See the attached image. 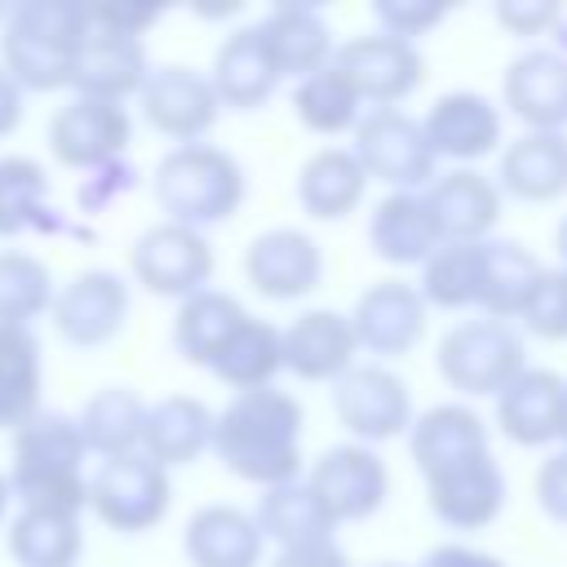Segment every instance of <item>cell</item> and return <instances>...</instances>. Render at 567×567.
<instances>
[{"label":"cell","instance_id":"cell-2","mask_svg":"<svg viewBox=\"0 0 567 567\" xmlns=\"http://www.w3.org/2000/svg\"><path fill=\"white\" fill-rule=\"evenodd\" d=\"M84 439L75 416L66 412H35L27 425L13 430L9 452V496L22 509H53L80 518L89 509V478H84Z\"/></svg>","mask_w":567,"mask_h":567},{"label":"cell","instance_id":"cell-25","mask_svg":"<svg viewBox=\"0 0 567 567\" xmlns=\"http://www.w3.org/2000/svg\"><path fill=\"white\" fill-rule=\"evenodd\" d=\"M261 545H266V536L257 532L252 514L239 505H226V501L199 505L182 532V549H186L190 567H257Z\"/></svg>","mask_w":567,"mask_h":567},{"label":"cell","instance_id":"cell-24","mask_svg":"<svg viewBox=\"0 0 567 567\" xmlns=\"http://www.w3.org/2000/svg\"><path fill=\"white\" fill-rule=\"evenodd\" d=\"M252 27H257L261 49H266L279 80L284 75L306 80V75H315L319 66L332 62V31L319 18V9H310V4H275Z\"/></svg>","mask_w":567,"mask_h":567},{"label":"cell","instance_id":"cell-46","mask_svg":"<svg viewBox=\"0 0 567 567\" xmlns=\"http://www.w3.org/2000/svg\"><path fill=\"white\" fill-rule=\"evenodd\" d=\"M536 505L567 527V447L545 456L540 470H536Z\"/></svg>","mask_w":567,"mask_h":567},{"label":"cell","instance_id":"cell-41","mask_svg":"<svg viewBox=\"0 0 567 567\" xmlns=\"http://www.w3.org/2000/svg\"><path fill=\"white\" fill-rule=\"evenodd\" d=\"M292 111H297V120H301L310 133H346V128L359 124L363 102H359V93L346 84V75L328 62V66H319L315 75L297 80V89H292Z\"/></svg>","mask_w":567,"mask_h":567},{"label":"cell","instance_id":"cell-23","mask_svg":"<svg viewBox=\"0 0 567 567\" xmlns=\"http://www.w3.org/2000/svg\"><path fill=\"white\" fill-rule=\"evenodd\" d=\"M563 390L567 381L549 368H523L501 394H496V425L518 447H545L558 439L563 421Z\"/></svg>","mask_w":567,"mask_h":567},{"label":"cell","instance_id":"cell-4","mask_svg":"<svg viewBox=\"0 0 567 567\" xmlns=\"http://www.w3.org/2000/svg\"><path fill=\"white\" fill-rule=\"evenodd\" d=\"M151 190H155V204L168 213V221L204 235V226H217L239 213L248 186L230 151L213 142H190V146H173L155 164Z\"/></svg>","mask_w":567,"mask_h":567},{"label":"cell","instance_id":"cell-43","mask_svg":"<svg viewBox=\"0 0 567 567\" xmlns=\"http://www.w3.org/2000/svg\"><path fill=\"white\" fill-rule=\"evenodd\" d=\"M523 328L540 341H567V270H540L532 284V297L523 306Z\"/></svg>","mask_w":567,"mask_h":567},{"label":"cell","instance_id":"cell-7","mask_svg":"<svg viewBox=\"0 0 567 567\" xmlns=\"http://www.w3.org/2000/svg\"><path fill=\"white\" fill-rule=\"evenodd\" d=\"M354 159L368 177L394 186V190H425L434 182V151L425 146L421 120H412L399 106H372L354 124Z\"/></svg>","mask_w":567,"mask_h":567},{"label":"cell","instance_id":"cell-39","mask_svg":"<svg viewBox=\"0 0 567 567\" xmlns=\"http://www.w3.org/2000/svg\"><path fill=\"white\" fill-rule=\"evenodd\" d=\"M425 310H465L478 306L483 292V239L478 244H439L421 261V284H416Z\"/></svg>","mask_w":567,"mask_h":567},{"label":"cell","instance_id":"cell-27","mask_svg":"<svg viewBox=\"0 0 567 567\" xmlns=\"http://www.w3.org/2000/svg\"><path fill=\"white\" fill-rule=\"evenodd\" d=\"M208 439H213L208 403L195 394H164L159 403H146L137 452H146L155 465L173 470V465H190L208 447Z\"/></svg>","mask_w":567,"mask_h":567},{"label":"cell","instance_id":"cell-5","mask_svg":"<svg viewBox=\"0 0 567 567\" xmlns=\"http://www.w3.org/2000/svg\"><path fill=\"white\" fill-rule=\"evenodd\" d=\"M439 372L461 394H501L527 363H523V337L501 319H461L439 341Z\"/></svg>","mask_w":567,"mask_h":567},{"label":"cell","instance_id":"cell-16","mask_svg":"<svg viewBox=\"0 0 567 567\" xmlns=\"http://www.w3.org/2000/svg\"><path fill=\"white\" fill-rule=\"evenodd\" d=\"M244 279L270 301H297L319 288L323 252L306 230L275 226V230H261L244 248Z\"/></svg>","mask_w":567,"mask_h":567},{"label":"cell","instance_id":"cell-3","mask_svg":"<svg viewBox=\"0 0 567 567\" xmlns=\"http://www.w3.org/2000/svg\"><path fill=\"white\" fill-rule=\"evenodd\" d=\"M84 35V0H22L0 27V66L22 93H53L71 80V53Z\"/></svg>","mask_w":567,"mask_h":567},{"label":"cell","instance_id":"cell-33","mask_svg":"<svg viewBox=\"0 0 567 567\" xmlns=\"http://www.w3.org/2000/svg\"><path fill=\"white\" fill-rule=\"evenodd\" d=\"M363 186H368V173L359 168L354 151L346 146H323L315 151L301 173H297V199L301 208L315 217V221H337L346 217L359 199H363Z\"/></svg>","mask_w":567,"mask_h":567},{"label":"cell","instance_id":"cell-6","mask_svg":"<svg viewBox=\"0 0 567 567\" xmlns=\"http://www.w3.org/2000/svg\"><path fill=\"white\" fill-rule=\"evenodd\" d=\"M173 501V483L168 470L155 465L146 452H124V456H106L93 478H89V509L124 536L151 532Z\"/></svg>","mask_w":567,"mask_h":567},{"label":"cell","instance_id":"cell-47","mask_svg":"<svg viewBox=\"0 0 567 567\" xmlns=\"http://www.w3.org/2000/svg\"><path fill=\"white\" fill-rule=\"evenodd\" d=\"M128 186H133V168H128V164H120V159H111V164L93 168V182H84V186H80V208H84V213H93V208H102L115 190H128Z\"/></svg>","mask_w":567,"mask_h":567},{"label":"cell","instance_id":"cell-12","mask_svg":"<svg viewBox=\"0 0 567 567\" xmlns=\"http://www.w3.org/2000/svg\"><path fill=\"white\" fill-rule=\"evenodd\" d=\"M151 62H146V44L137 35H120L106 31L89 18L84 4V35L71 53V80L66 89L75 97H102V102H124L142 89Z\"/></svg>","mask_w":567,"mask_h":567},{"label":"cell","instance_id":"cell-52","mask_svg":"<svg viewBox=\"0 0 567 567\" xmlns=\"http://www.w3.org/2000/svg\"><path fill=\"white\" fill-rule=\"evenodd\" d=\"M9 501H13V496H9V483H4V474H0V518H4V509H9Z\"/></svg>","mask_w":567,"mask_h":567},{"label":"cell","instance_id":"cell-29","mask_svg":"<svg viewBox=\"0 0 567 567\" xmlns=\"http://www.w3.org/2000/svg\"><path fill=\"white\" fill-rule=\"evenodd\" d=\"M208 84H213L217 102H221V106H235V111H257V106L270 102L279 75H275V66H270L266 49H261L257 27H239V31H230V35L217 44Z\"/></svg>","mask_w":567,"mask_h":567},{"label":"cell","instance_id":"cell-53","mask_svg":"<svg viewBox=\"0 0 567 567\" xmlns=\"http://www.w3.org/2000/svg\"><path fill=\"white\" fill-rule=\"evenodd\" d=\"M558 439L567 443V390H563V421H558Z\"/></svg>","mask_w":567,"mask_h":567},{"label":"cell","instance_id":"cell-54","mask_svg":"<svg viewBox=\"0 0 567 567\" xmlns=\"http://www.w3.org/2000/svg\"><path fill=\"white\" fill-rule=\"evenodd\" d=\"M377 567H408V563H377Z\"/></svg>","mask_w":567,"mask_h":567},{"label":"cell","instance_id":"cell-28","mask_svg":"<svg viewBox=\"0 0 567 567\" xmlns=\"http://www.w3.org/2000/svg\"><path fill=\"white\" fill-rule=\"evenodd\" d=\"M408 430H412V461H416L421 478H430L439 470H452V465H461L478 452H492L483 416L465 403H439V408L421 412Z\"/></svg>","mask_w":567,"mask_h":567},{"label":"cell","instance_id":"cell-14","mask_svg":"<svg viewBox=\"0 0 567 567\" xmlns=\"http://www.w3.org/2000/svg\"><path fill=\"white\" fill-rule=\"evenodd\" d=\"M306 487L319 496V505L328 509L332 523H359V518H372L385 505L390 474H385V461L372 447L337 443L315 461Z\"/></svg>","mask_w":567,"mask_h":567},{"label":"cell","instance_id":"cell-50","mask_svg":"<svg viewBox=\"0 0 567 567\" xmlns=\"http://www.w3.org/2000/svg\"><path fill=\"white\" fill-rule=\"evenodd\" d=\"M22 102H27V93H22V89L9 80V71L0 66V137H9V133L22 124V111H27Z\"/></svg>","mask_w":567,"mask_h":567},{"label":"cell","instance_id":"cell-20","mask_svg":"<svg viewBox=\"0 0 567 567\" xmlns=\"http://www.w3.org/2000/svg\"><path fill=\"white\" fill-rule=\"evenodd\" d=\"M505 106L527 124V133H563L567 128V53L527 49L505 66L501 80Z\"/></svg>","mask_w":567,"mask_h":567},{"label":"cell","instance_id":"cell-49","mask_svg":"<svg viewBox=\"0 0 567 567\" xmlns=\"http://www.w3.org/2000/svg\"><path fill=\"white\" fill-rule=\"evenodd\" d=\"M270 567H350L346 554L328 540V545H306V549H279V558Z\"/></svg>","mask_w":567,"mask_h":567},{"label":"cell","instance_id":"cell-45","mask_svg":"<svg viewBox=\"0 0 567 567\" xmlns=\"http://www.w3.org/2000/svg\"><path fill=\"white\" fill-rule=\"evenodd\" d=\"M563 9L549 4V0H501L496 4V22L514 35H540L549 27H558Z\"/></svg>","mask_w":567,"mask_h":567},{"label":"cell","instance_id":"cell-19","mask_svg":"<svg viewBox=\"0 0 567 567\" xmlns=\"http://www.w3.org/2000/svg\"><path fill=\"white\" fill-rule=\"evenodd\" d=\"M425 492H430L434 518H443L456 532H478L496 523V514L505 509V474L492 452H478L452 470L430 474Z\"/></svg>","mask_w":567,"mask_h":567},{"label":"cell","instance_id":"cell-1","mask_svg":"<svg viewBox=\"0 0 567 567\" xmlns=\"http://www.w3.org/2000/svg\"><path fill=\"white\" fill-rule=\"evenodd\" d=\"M301 425H306L301 403L288 390L261 385V390L235 394L213 416L208 447L235 478L279 487L301 474V447H297Z\"/></svg>","mask_w":567,"mask_h":567},{"label":"cell","instance_id":"cell-15","mask_svg":"<svg viewBox=\"0 0 567 567\" xmlns=\"http://www.w3.org/2000/svg\"><path fill=\"white\" fill-rule=\"evenodd\" d=\"M332 66L346 75V84L359 93V102H372V106L403 102L425 75V62H421L416 44L381 35V31L377 35H354L341 49H332Z\"/></svg>","mask_w":567,"mask_h":567},{"label":"cell","instance_id":"cell-34","mask_svg":"<svg viewBox=\"0 0 567 567\" xmlns=\"http://www.w3.org/2000/svg\"><path fill=\"white\" fill-rule=\"evenodd\" d=\"M142 421H146V403H142L137 390H128V385H102L97 394L84 399V408L75 416V430L84 439V452H97L106 461V456L137 452Z\"/></svg>","mask_w":567,"mask_h":567},{"label":"cell","instance_id":"cell-42","mask_svg":"<svg viewBox=\"0 0 567 567\" xmlns=\"http://www.w3.org/2000/svg\"><path fill=\"white\" fill-rule=\"evenodd\" d=\"M53 301V275L35 252L4 248L0 252V323H22L40 319Z\"/></svg>","mask_w":567,"mask_h":567},{"label":"cell","instance_id":"cell-30","mask_svg":"<svg viewBox=\"0 0 567 567\" xmlns=\"http://www.w3.org/2000/svg\"><path fill=\"white\" fill-rule=\"evenodd\" d=\"M368 244L381 261H394V266H421L443 239L425 213V199L421 190H394L385 195L377 208H372V221H368Z\"/></svg>","mask_w":567,"mask_h":567},{"label":"cell","instance_id":"cell-9","mask_svg":"<svg viewBox=\"0 0 567 567\" xmlns=\"http://www.w3.org/2000/svg\"><path fill=\"white\" fill-rule=\"evenodd\" d=\"M49 151L62 168H102L120 159L133 142V120L124 102H102V97H71L49 115Z\"/></svg>","mask_w":567,"mask_h":567},{"label":"cell","instance_id":"cell-36","mask_svg":"<svg viewBox=\"0 0 567 567\" xmlns=\"http://www.w3.org/2000/svg\"><path fill=\"white\" fill-rule=\"evenodd\" d=\"M244 315H248V310L239 306L235 292L199 288V292H190V297L177 306V319H173V350H177L186 363L208 368V359H213L217 346L239 328Z\"/></svg>","mask_w":567,"mask_h":567},{"label":"cell","instance_id":"cell-40","mask_svg":"<svg viewBox=\"0 0 567 567\" xmlns=\"http://www.w3.org/2000/svg\"><path fill=\"white\" fill-rule=\"evenodd\" d=\"M49 173L31 155H4L0 159V239L27 235V230H58L49 217Z\"/></svg>","mask_w":567,"mask_h":567},{"label":"cell","instance_id":"cell-32","mask_svg":"<svg viewBox=\"0 0 567 567\" xmlns=\"http://www.w3.org/2000/svg\"><path fill=\"white\" fill-rule=\"evenodd\" d=\"M257 532L279 540V549H306V545H328L337 523L328 518V509L319 505V496L306 487V483H279V487H266L261 501H257V514H252Z\"/></svg>","mask_w":567,"mask_h":567},{"label":"cell","instance_id":"cell-51","mask_svg":"<svg viewBox=\"0 0 567 567\" xmlns=\"http://www.w3.org/2000/svg\"><path fill=\"white\" fill-rule=\"evenodd\" d=\"M554 244H558V257H563V270H567V217L558 221V235H554Z\"/></svg>","mask_w":567,"mask_h":567},{"label":"cell","instance_id":"cell-11","mask_svg":"<svg viewBox=\"0 0 567 567\" xmlns=\"http://www.w3.org/2000/svg\"><path fill=\"white\" fill-rule=\"evenodd\" d=\"M49 315L66 346L97 350L115 341L128 319V284L115 270H80L53 292Z\"/></svg>","mask_w":567,"mask_h":567},{"label":"cell","instance_id":"cell-21","mask_svg":"<svg viewBox=\"0 0 567 567\" xmlns=\"http://www.w3.org/2000/svg\"><path fill=\"white\" fill-rule=\"evenodd\" d=\"M425 146L447 159H478L487 151H496L501 142V111L492 97L474 93V89H452L443 97H434V106L421 120Z\"/></svg>","mask_w":567,"mask_h":567},{"label":"cell","instance_id":"cell-17","mask_svg":"<svg viewBox=\"0 0 567 567\" xmlns=\"http://www.w3.org/2000/svg\"><path fill=\"white\" fill-rule=\"evenodd\" d=\"M425 213L443 244H478L501 221V190L478 168H452L434 173V182L421 190Z\"/></svg>","mask_w":567,"mask_h":567},{"label":"cell","instance_id":"cell-31","mask_svg":"<svg viewBox=\"0 0 567 567\" xmlns=\"http://www.w3.org/2000/svg\"><path fill=\"white\" fill-rule=\"evenodd\" d=\"M284 368V337L275 323L244 315L239 328L217 346V354L208 359V372L217 381H226L235 394L244 390H261L275 381V372Z\"/></svg>","mask_w":567,"mask_h":567},{"label":"cell","instance_id":"cell-44","mask_svg":"<svg viewBox=\"0 0 567 567\" xmlns=\"http://www.w3.org/2000/svg\"><path fill=\"white\" fill-rule=\"evenodd\" d=\"M377 22L385 27L381 35H394V40H416L425 35L430 27H439L447 18V4H425V0H377L372 4Z\"/></svg>","mask_w":567,"mask_h":567},{"label":"cell","instance_id":"cell-18","mask_svg":"<svg viewBox=\"0 0 567 567\" xmlns=\"http://www.w3.org/2000/svg\"><path fill=\"white\" fill-rule=\"evenodd\" d=\"M346 319L354 328V341L385 359L408 354L425 337V301L416 284L403 279H377L372 288H363Z\"/></svg>","mask_w":567,"mask_h":567},{"label":"cell","instance_id":"cell-10","mask_svg":"<svg viewBox=\"0 0 567 567\" xmlns=\"http://www.w3.org/2000/svg\"><path fill=\"white\" fill-rule=\"evenodd\" d=\"M332 408L337 421L363 443L394 439L412 425V390L385 363H354L341 372L332 381Z\"/></svg>","mask_w":567,"mask_h":567},{"label":"cell","instance_id":"cell-22","mask_svg":"<svg viewBox=\"0 0 567 567\" xmlns=\"http://www.w3.org/2000/svg\"><path fill=\"white\" fill-rule=\"evenodd\" d=\"M279 337H284V368L301 381H337L341 372L354 368L359 341L341 310H306L288 328H279Z\"/></svg>","mask_w":567,"mask_h":567},{"label":"cell","instance_id":"cell-35","mask_svg":"<svg viewBox=\"0 0 567 567\" xmlns=\"http://www.w3.org/2000/svg\"><path fill=\"white\" fill-rule=\"evenodd\" d=\"M40 337L22 323H0V430H18L40 412Z\"/></svg>","mask_w":567,"mask_h":567},{"label":"cell","instance_id":"cell-8","mask_svg":"<svg viewBox=\"0 0 567 567\" xmlns=\"http://www.w3.org/2000/svg\"><path fill=\"white\" fill-rule=\"evenodd\" d=\"M213 266H217V257H213L208 239L190 226H177V221L146 226L128 248L133 279L155 297H182L186 301L190 292L208 288Z\"/></svg>","mask_w":567,"mask_h":567},{"label":"cell","instance_id":"cell-38","mask_svg":"<svg viewBox=\"0 0 567 567\" xmlns=\"http://www.w3.org/2000/svg\"><path fill=\"white\" fill-rule=\"evenodd\" d=\"M84 549L80 518L53 509H22L9 523V558L18 567H75Z\"/></svg>","mask_w":567,"mask_h":567},{"label":"cell","instance_id":"cell-48","mask_svg":"<svg viewBox=\"0 0 567 567\" xmlns=\"http://www.w3.org/2000/svg\"><path fill=\"white\" fill-rule=\"evenodd\" d=\"M421 567H505L496 554L470 549V545H434Z\"/></svg>","mask_w":567,"mask_h":567},{"label":"cell","instance_id":"cell-26","mask_svg":"<svg viewBox=\"0 0 567 567\" xmlns=\"http://www.w3.org/2000/svg\"><path fill=\"white\" fill-rule=\"evenodd\" d=\"M496 190L527 199V204H549L567 195V133H523L501 151L496 164Z\"/></svg>","mask_w":567,"mask_h":567},{"label":"cell","instance_id":"cell-37","mask_svg":"<svg viewBox=\"0 0 567 567\" xmlns=\"http://www.w3.org/2000/svg\"><path fill=\"white\" fill-rule=\"evenodd\" d=\"M540 270L545 266L518 239H483V292H478L483 315L501 323L518 319Z\"/></svg>","mask_w":567,"mask_h":567},{"label":"cell","instance_id":"cell-13","mask_svg":"<svg viewBox=\"0 0 567 567\" xmlns=\"http://www.w3.org/2000/svg\"><path fill=\"white\" fill-rule=\"evenodd\" d=\"M137 97H142V120L155 133L173 137L177 146L199 142L221 115V102H217L208 75H199L190 66H177V62L151 66L142 89H137Z\"/></svg>","mask_w":567,"mask_h":567}]
</instances>
